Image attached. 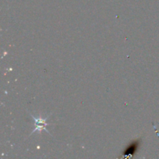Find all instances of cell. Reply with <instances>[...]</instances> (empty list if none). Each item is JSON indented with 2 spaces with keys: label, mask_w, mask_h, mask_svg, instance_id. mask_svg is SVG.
<instances>
[{
  "label": "cell",
  "mask_w": 159,
  "mask_h": 159,
  "mask_svg": "<svg viewBox=\"0 0 159 159\" xmlns=\"http://www.w3.org/2000/svg\"><path fill=\"white\" fill-rule=\"evenodd\" d=\"M30 116H31V117L33 118V119H34V121H35V125L39 124V123H44V124H45V125H48V124H49V123H46L47 119L48 118H49V116H47V117H46V118L35 117V116H33V115H32V114H30Z\"/></svg>",
  "instance_id": "6da1fadb"
}]
</instances>
